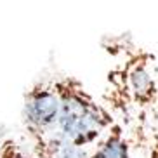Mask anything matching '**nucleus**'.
Segmentation results:
<instances>
[{"label":"nucleus","mask_w":158,"mask_h":158,"mask_svg":"<svg viewBox=\"0 0 158 158\" xmlns=\"http://www.w3.org/2000/svg\"><path fill=\"white\" fill-rule=\"evenodd\" d=\"M146 158H158V123L151 129V139H149L148 156Z\"/></svg>","instance_id":"7"},{"label":"nucleus","mask_w":158,"mask_h":158,"mask_svg":"<svg viewBox=\"0 0 158 158\" xmlns=\"http://www.w3.org/2000/svg\"><path fill=\"white\" fill-rule=\"evenodd\" d=\"M21 118L28 137L51 134L56 130L59 118V96L54 78L40 80L26 90Z\"/></svg>","instance_id":"3"},{"label":"nucleus","mask_w":158,"mask_h":158,"mask_svg":"<svg viewBox=\"0 0 158 158\" xmlns=\"http://www.w3.org/2000/svg\"><path fill=\"white\" fill-rule=\"evenodd\" d=\"M0 158H35L28 149L21 146L12 137H4L0 141Z\"/></svg>","instance_id":"6"},{"label":"nucleus","mask_w":158,"mask_h":158,"mask_svg":"<svg viewBox=\"0 0 158 158\" xmlns=\"http://www.w3.org/2000/svg\"><path fill=\"white\" fill-rule=\"evenodd\" d=\"M118 63L108 71L110 102L127 118L158 120V63L153 52L122 42Z\"/></svg>","instance_id":"1"},{"label":"nucleus","mask_w":158,"mask_h":158,"mask_svg":"<svg viewBox=\"0 0 158 158\" xmlns=\"http://www.w3.org/2000/svg\"><path fill=\"white\" fill-rule=\"evenodd\" d=\"M28 151L35 158H90L92 148H82L66 141L54 130L51 134L28 137Z\"/></svg>","instance_id":"4"},{"label":"nucleus","mask_w":158,"mask_h":158,"mask_svg":"<svg viewBox=\"0 0 158 158\" xmlns=\"http://www.w3.org/2000/svg\"><path fill=\"white\" fill-rule=\"evenodd\" d=\"M90 158H132V143L122 123H113L92 148Z\"/></svg>","instance_id":"5"},{"label":"nucleus","mask_w":158,"mask_h":158,"mask_svg":"<svg viewBox=\"0 0 158 158\" xmlns=\"http://www.w3.org/2000/svg\"><path fill=\"white\" fill-rule=\"evenodd\" d=\"M54 85L59 96L56 132L77 146L94 148L113 123H116L111 110L98 102L75 77H57L54 78Z\"/></svg>","instance_id":"2"}]
</instances>
